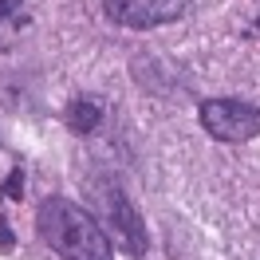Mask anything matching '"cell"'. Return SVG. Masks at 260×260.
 Masks as SVG:
<instances>
[{
	"instance_id": "6da1fadb",
	"label": "cell",
	"mask_w": 260,
	"mask_h": 260,
	"mask_svg": "<svg viewBox=\"0 0 260 260\" xmlns=\"http://www.w3.org/2000/svg\"><path fill=\"white\" fill-rule=\"evenodd\" d=\"M36 233L44 237V244L59 260H114L111 237L103 233V225L83 205H75V201H67L59 193L40 201Z\"/></svg>"
},
{
	"instance_id": "7a4b0ae2",
	"label": "cell",
	"mask_w": 260,
	"mask_h": 260,
	"mask_svg": "<svg viewBox=\"0 0 260 260\" xmlns=\"http://www.w3.org/2000/svg\"><path fill=\"white\" fill-rule=\"evenodd\" d=\"M197 122L217 142H248L260 134V107L248 99H205L197 107Z\"/></svg>"
},
{
	"instance_id": "3957f363",
	"label": "cell",
	"mask_w": 260,
	"mask_h": 260,
	"mask_svg": "<svg viewBox=\"0 0 260 260\" xmlns=\"http://www.w3.org/2000/svg\"><path fill=\"white\" fill-rule=\"evenodd\" d=\"M189 8H193V0H103L107 20L118 24V28H134V32L174 24V20H181Z\"/></svg>"
},
{
	"instance_id": "277c9868",
	"label": "cell",
	"mask_w": 260,
	"mask_h": 260,
	"mask_svg": "<svg viewBox=\"0 0 260 260\" xmlns=\"http://www.w3.org/2000/svg\"><path fill=\"white\" fill-rule=\"evenodd\" d=\"M111 225L118 229V237H122V244L130 248V256H146L150 252V237H146V225H142V217L134 213V205L126 201V193L118 189V185H111Z\"/></svg>"
},
{
	"instance_id": "5b68a950",
	"label": "cell",
	"mask_w": 260,
	"mask_h": 260,
	"mask_svg": "<svg viewBox=\"0 0 260 260\" xmlns=\"http://www.w3.org/2000/svg\"><path fill=\"white\" fill-rule=\"evenodd\" d=\"M63 118H67V126L75 130V134H91V130L103 122V107H99L91 95H79V99H71V103H67Z\"/></svg>"
},
{
	"instance_id": "8992f818",
	"label": "cell",
	"mask_w": 260,
	"mask_h": 260,
	"mask_svg": "<svg viewBox=\"0 0 260 260\" xmlns=\"http://www.w3.org/2000/svg\"><path fill=\"white\" fill-rule=\"evenodd\" d=\"M16 8H20V0H0V20H8Z\"/></svg>"
}]
</instances>
